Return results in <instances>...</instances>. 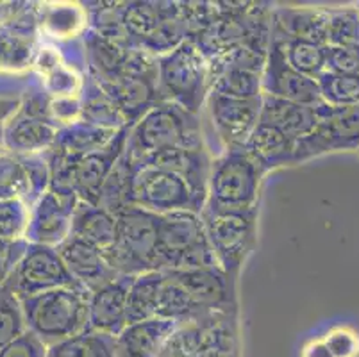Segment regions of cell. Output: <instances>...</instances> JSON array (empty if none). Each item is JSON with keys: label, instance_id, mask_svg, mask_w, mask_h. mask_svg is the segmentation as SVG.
<instances>
[{"label": "cell", "instance_id": "cell-1", "mask_svg": "<svg viewBox=\"0 0 359 357\" xmlns=\"http://www.w3.org/2000/svg\"><path fill=\"white\" fill-rule=\"evenodd\" d=\"M175 149H208L201 114L172 102H158L127 133L126 150L135 161Z\"/></svg>", "mask_w": 359, "mask_h": 357}, {"label": "cell", "instance_id": "cell-2", "mask_svg": "<svg viewBox=\"0 0 359 357\" xmlns=\"http://www.w3.org/2000/svg\"><path fill=\"white\" fill-rule=\"evenodd\" d=\"M158 91L161 102H172L201 114L211 91V65L191 41L158 58Z\"/></svg>", "mask_w": 359, "mask_h": 357}, {"label": "cell", "instance_id": "cell-3", "mask_svg": "<svg viewBox=\"0 0 359 357\" xmlns=\"http://www.w3.org/2000/svg\"><path fill=\"white\" fill-rule=\"evenodd\" d=\"M29 332L50 346L88 327V291L67 286L22 300Z\"/></svg>", "mask_w": 359, "mask_h": 357}, {"label": "cell", "instance_id": "cell-4", "mask_svg": "<svg viewBox=\"0 0 359 357\" xmlns=\"http://www.w3.org/2000/svg\"><path fill=\"white\" fill-rule=\"evenodd\" d=\"M205 238L217 264L229 275L240 277L257 245L259 209H222L204 204L201 211Z\"/></svg>", "mask_w": 359, "mask_h": 357}, {"label": "cell", "instance_id": "cell-5", "mask_svg": "<svg viewBox=\"0 0 359 357\" xmlns=\"http://www.w3.org/2000/svg\"><path fill=\"white\" fill-rule=\"evenodd\" d=\"M159 215L136 206L116 213L115 241L102 250L107 264L118 275H138L156 268Z\"/></svg>", "mask_w": 359, "mask_h": 357}, {"label": "cell", "instance_id": "cell-6", "mask_svg": "<svg viewBox=\"0 0 359 357\" xmlns=\"http://www.w3.org/2000/svg\"><path fill=\"white\" fill-rule=\"evenodd\" d=\"M266 173L247 150L227 149L211 161L205 204L222 209H259V196Z\"/></svg>", "mask_w": 359, "mask_h": 357}, {"label": "cell", "instance_id": "cell-7", "mask_svg": "<svg viewBox=\"0 0 359 357\" xmlns=\"http://www.w3.org/2000/svg\"><path fill=\"white\" fill-rule=\"evenodd\" d=\"M218 267L205 238L201 215L179 211L159 215L156 268L158 270H197Z\"/></svg>", "mask_w": 359, "mask_h": 357}, {"label": "cell", "instance_id": "cell-8", "mask_svg": "<svg viewBox=\"0 0 359 357\" xmlns=\"http://www.w3.org/2000/svg\"><path fill=\"white\" fill-rule=\"evenodd\" d=\"M127 133L129 127L118 130V134L104 149L84 156L70 157L45 152L50 168V186L68 189L75 193L81 202L97 206L107 175L126 149Z\"/></svg>", "mask_w": 359, "mask_h": 357}, {"label": "cell", "instance_id": "cell-9", "mask_svg": "<svg viewBox=\"0 0 359 357\" xmlns=\"http://www.w3.org/2000/svg\"><path fill=\"white\" fill-rule=\"evenodd\" d=\"M50 100L52 97L43 86L25 88L20 107L6 122L0 145L16 156H36L50 150L60 129L52 118Z\"/></svg>", "mask_w": 359, "mask_h": 357}, {"label": "cell", "instance_id": "cell-10", "mask_svg": "<svg viewBox=\"0 0 359 357\" xmlns=\"http://www.w3.org/2000/svg\"><path fill=\"white\" fill-rule=\"evenodd\" d=\"M204 204V198H201L184 177L179 173L136 163L130 206L142 208L154 215H168V213L179 211L201 215Z\"/></svg>", "mask_w": 359, "mask_h": 357}, {"label": "cell", "instance_id": "cell-11", "mask_svg": "<svg viewBox=\"0 0 359 357\" xmlns=\"http://www.w3.org/2000/svg\"><path fill=\"white\" fill-rule=\"evenodd\" d=\"M259 113L261 97L234 98L210 93L201 113L210 126V130H204L205 145L211 137L218 145L217 154L227 149H241L259 123Z\"/></svg>", "mask_w": 359, "mask_h": 357}, {"label": "cell", "instance_id": "cell-12", "mask_svg": "<svg viewBox=\"0 0 359 357\" xmlns=\"http://www.w3.org/2000/svg\"><path fill=\"white\" fill-rule=\"evenodd\" d=\"M20 300L47 293L57 288L79 286L65 267L55 247L27 243L4 281Z\"/></svg>", "mask_w": 359, "mask_h": 357}, {"label": "cell", "instance_id": "cell-13", "mask_svg": "<svg viewBox=\"0 0 359 357\" xmlns=\"http://www.w3.org/2000/svg\"><path fill=\"white\" fill-rule=\"evenodd\" d=\"M79 198L63 188L48 186L47 191L31 206V218L25 241L47 247H60L72 229V216Z\"/></svg>", "mask_w": 359, "mask_h": 357}, {"label": "cell", "instance_id": "cell-14", "mask_svg": "<svg viewBox=\"0 0 359 357\" xmlns=\"http://www.w3.org/2000/svg\"><path fill=\"white\" fill-rule=\"evenodd\" d=\"M190 295L202 314L240 311L238 307V279L220 267L197 270H165Z\"/></svg>", "mask_w": 359, "mask_h": 357}, {"label": "cell", "instance_id": "cell-15", "mask_svg": "<svg viewBox=\"0 0 359 357\" xmlns=\"http://www.w3.org/2000/svg\"><path fill=\"white\" fill-rule=\"evenodd\" d=\"M261 91L269 97L283 98L304 106H316L322 102L318 83L315 79L299 74L286 63L279 45L270 38L266 59L261 72Z\"/></svg>", "mask_w": 359, "mask_h": 357}, {"label": "cell", "instance_id": "cell-16", "mask_svg": "<svg viewBox=\"0 0 359 357\" xmlns=\"http://www.w3.org/2000/svg\"><path fill=\"white\" fill-rule=\"evenodd\" d=\"M135 277L116 275L88 293V330L118 336L127 327V302Z\"/></svg>", "mask_w": 359, "mask_h": 357}, {"label": "cell", "instance_id": "cell-17", "mask_svg": "<svg viewBox=\"0 0 359 357\" xmlns=\"http://www.w3.org/2000/svg\"><path fill=\"white\" fill-rule=\"evenodd\" d=\"M55 248L60 252L61 260L75 283L88 293L118 275L111 270L100 248L86 243L79 238L68 236L67 240Z\"/></svg>", "mask_w": 359, "mask_h": 357}, {"label": "cell", "instance_id": "cell-18", "mask_svg": "<svg viewBox=\"0 0 359 357\" xmlns=\"http://www.w3.org/2000/svg\"><path fill=\"white\" fill-rule=\"evenodd\" d=\"M327 31V9L320 8H277L272 9L270 36L279 39H300L324 45Z\"/></svg>", "mask_w": 359, "mask_h": 357}, {"label": "cell", "instance_id": "cell-19", "mask_svg": "<svg viewBox=\"0 0 359 357\" xmlns=\"http://www.w3.org/2000/svg\"><path fill=\"white\" fill-rule=\"evenodd\" d=\"M179 323L152 318L129 323L115 338V357H159L163 345Z\"/></svg>", "mask_w": 359, "mask_h": 357}, {"label": "cell", "instance_id": "cell-20", "mask_svg": "<svg viewBox=\"0 0 359 357\" xmlns=\"http://www.w3.org/2000/svg\"><path fill=\"white\" fill-rule=\"evenodd\" d=\"M259 123L273 127L297 142L313 133L316 127L315 106H304V104L261 95Z\"/></svg>", "mask_w": 359, "mask_h": 357}, {"label": "cell", "instance_id": "cell-21", "mask_svg": "<svg viewBox=\"0 0 359 357\" xmlns=\"http://www.w3.org/2000/svg\"><path fill=\"white\" fill-rule=\"evenodd\" d=\"M194 357H241L240 311L205 316L204 332Z\"/></svg>", "mask_w": 359, "mask_h": 357}, {"label": "cell", "instance_id": "cell-22", "mask_svg": "<svg viewBox=\"0 0 359 357\" xmlns=\"http://www.w3.org/2000/svg\"><path fill=\"white\" fill-rule=\"evenodd\" d=\"M264 173L283 166H295V140L273 127L257 123L243 147Z\"/></svg>", "mask_w": 359, "mask_h": 357}, {"label": "cell", "instance_id": "cell-23", "mask_svg": "<svg viewBox=\"0 0 359 357\" xmlns=\"http://www.w3.org/2000/svg\"><path fill=\"white\" fill-rule=\"evenodd\" d=\"M70 236L106 250L116 236V215L88 202H77L72 216Z\"/></svg>", "mask_w": 359, "mask_h": 357}, {"label": "cell", "instance_id": "cell-24", "mask_svg": "<svg viewBox=\"0 0 359 357\" xmlns=\"http://www.w3.org/2000/svg\"><path fill=\"white\" fill-rule=\"evenodd\" d=\"M116 134H118V130L102 129V127L91 126L83 120H75V122L61 126L57 129L54 145L47 152L70 157L84 156V154L104 149Z\"/></svg>", "mask_w": 359, "mask_h": 357}, {"label": "cell", "instance_id": "cell-25", "mask_svg": "<svg viewBox=\"0 0 359 357\" xmlns=\"http://www.w3.org/2000/svg\"><path fill=\"white\" fill-rule=\"evenodd\" d=\"M79 120H83V122L111 130H120L129 127L122 111L116 107V104L86 74L83 77V90H81L79 95Z\"/></svg>", "mask_w": 359, "mask_h": 357}, {"label": "cell", "instance_id": "cell-26", "mask_svg": "<svg viewBox=\"0 0 359 357\" xmlns=\"http://www.w3.org/2000/svg\"><path fill=\"white\" fill-rule=\"evenodd\" d=\"M163 279H165L163 270H152L135 277L129 290V302H127V325L158 318Z\"/></svg>", "mask_w": 359, "mask_h": 357}, {"label": "cell", "instance_id": "cell-27", "mask_svg": "<svg viewBox=\"0 0 359 357\" xmlns=\"http://www.w3.org/2000/svg\"><path fill=\"white\" fill-rule=\"evenodd\" d=\"M136 163L130 154L123 149L122 156L115 163L111 173L107 175L102 189H100L99 202L97 206L107 209L109 213L116 215L127 206H130V191H133V181H135Z\"/></svg>", "mask_w": 359, "mask_h": 357}, {"label": "cell", "instance_id": "cell-28", "mask_svg": "<svg viewBox=\"0 0 359 357\" xmlns=\"http://www.w3.org/2000/svg\"><path fill=\"white\" fill-rule=\"evenodd\" d=\"M210 93L234 98H259L261 72L243 67H222L211 70Z\"/></svg>", "mask_w": 359, "mask_h": 357}, {"label": "cell", "instance_id": "cell-29", "mask_svg": "<svg viewBox=\"0 0 359 357\" xmlns=\"http://www.w3.org/2000/svg\"><path fill=\"white\" fill-rule=\"evenodd\" d=\"M270 38L280 47L286 63L299 74L316 81L325 72L327 47L309 43V41H300V39H279L273 38V36H270Z\"/></svg>", "mask_w": 359, "mask_h": 357}, {"label": "cell", "instance_id": "cell-30", "mask_svg": "<svg viewBox=\"0 0 359 357\" xmlns=\"http://www.w3.org/2000/svg\"><path fill=\"white\" fill-rule=\"evenodd\" d=\"M47 357H115V336L86 329L47 346Z\"/></svg>", "mask_w": 359, "mask_h": 357}, {"label": "cell", "instance_id": "cell-31", "mask_svg": "<svg viewBox=\"0 0 359 357\" xmlns=\"http://www.w3.org/2000/svg\"><path fill=\"white\" fill-rule=\"evenodd\" d=\"M29 195L31 184L24 157L0 145V201H24L29 206Z\"/></svg>", "mask_w": 359, "mask_h": 357}, {"label": "cell", "instance_id": "cell-32", "mask_svg": "<svg viewBox=\"0 0 359 357\" xmlns=\"http://www.w3.org/2000/svg\"><path fill=\"white\" fill-rule=\"evenodd\" d=\"M325 43L331 48L359 47V11L358 6L327 9Z\"/></svg>", "mask_w": 359, "mask_h": 357}, {"label": "cell", "instance_id": "cell-33", "mask_svg": "<svg viewBox=\"0 0 359 357\" xmlns=\"http://www.w3.org/2000/svg\"><path fill=\"white\" fill-rule=\"evenodd\" d=\"M86 24V13L77 6H54L38 15V25L52 38H75Z\"/></svg>", "mask_w": 359, "mask_h": 357}, {"label": "cell", "instance_id": "cell-34", "mask_svg": "<svg viewBox=\"0 0 359 357\" xmlns=\"http://www.w3.org/2000/svg\"><path fill=\"white\" fill-rule=\"evenodd\" d=\"M320 97L329 106H359V74L327 72L316 79Z\"/></svg>", "mask_w": 359, "mask_h": 357}, {"label": "cell", "instance_id": "cell-35", "mask_svg": "<svg viewBox=\"0 0 359 357\" xmlns=\"http://www.w3.org/2000/svg\"><path fill=\"white\" fill-rule=\"evenodd\" d=\"M27 330L22 300L6 286L0 284V349H4Z\"/></svg>", "mask_w": 359, "mask_h": 357}, {"label": "cell", "instance_id": "cell-36", "mask_svg": "<svg viewBox=\"0 0 359 357\" xmlns=\"http://www.w3.org/2000/svg\"><path fill=\"white\" fill-rule=\"evenodd\" d=\"M31 218V208L24 201H0V241L20 243L25 241Z\"/></svg>", "mask_w": 359, "mask_h": 357}, {"label": "cell", "instance_id": "cell-37", "mask_svg": "<svg viewBox=\"0 0 359 357\" xmlns=\"http://www.w3.org/2000/svg\"><path fill=\"white\" fill-rule=\"evenodd\" d=\"M22 157H24V165L29 175V184H31L29 206H32L50 186V168H48V161L45 154Z\"/></svg>", "mask_w": 359, "mask_h": 357}, {"label": "cell", "instance_id": "cell-38", "mask_svg": "<svg viewBox=\"0 0 359 357\" xmlns=\"http://www.w3.org/2000/svg\"><path fill=\"white\" fill-rule=\"evenodd\" d=\"M322 339L332 357H359V334L351 327H336Z\"/></svg>", "mask_w": 359, "mask_h": 357}, {"label": "cell", "instance_id": "cell-39", "mask_svg": "<svg viewBox=\"0 0 359 357\" xmlns=\"http://www.w3.org/2000/svg\"><path fill=\"white\" fill-rule=\"evenodd\" d=\"M0 357H47V345L25 330L20 338L0 349Z\"/></svg>", "mask_w": 359, "mask_h": 357}, {"label": "cell", "instance_id": "cell-40", "mask_svg": "<svg viewBox=\"0 0 359 357\" xmlns=\"http://www.w3.org/2000/svg\"><path fill=\"white\" fill-rule=\"evenodd\" d=\"M325 70L336 72V74H359V47H327V67H325Z\"/></svg>", "mask_w": 359, "mask_h": 357}, {"label": "cell", "instance_id": "cell-41", "mask_svg": "<svg viewBox=\"0 0 359 357\" xmlns=\"http://www.w3.org/2000/svg\"><path fill=\"white\" fill-rule=\"evenodd\" d=\"M25 8L27 4L20 2H0V32L11 27Z\"/></svg>", "mask_w": 359, "mask_h": 357}, {"label": "cell", "instance_id": "cell-42", "mask_svg": "<svg viewBox=\"0 0 359 357\" xmlns=\"http://www.w3.org/2000/svg\"><path fill=\"white\" fill-rule=\"evenodd\" d=\"M20 98L22 95H0V136H2L6 122L20 107Z\"/></svg>", "mask_w": 359, "mask_h": 357}, {"label": "cell", "instance_id": "cell-43", "mask_svg": "<svg viewBox=\"0 0 359 357\" xmlns=\"http://www.w3.org/2000/svg\"><path fill=\"white\" fill-rule=\"evenodd\" d=\"M302 357H332L324 339H313L302 350Z\"/></svg>", "mask_w": 359, "mask_h": 357}, {"label": "cell", "instance_id": "cell-44", "mask_svg": "<svg viewBox=\"0 0 359 357\" xmlns=\"http://www.w3.org/2000/svg\"><path fill=\"white\" fill-rule=\"evenodd\" d=\"M358 11H359V4H358Z\"/></svg>", "mask_w": 359, "mask_h": 357}, {"label": "cell", "instance_id": "cell-45", "mask_svg": "<svg viewBox=\"0 0 359 357\" xmlns=\"http://www.w3.org/2000/svg\"><path fill=\"white\" fill-rule=\"evenodd\" d=\"M358 152H359V149H358Z\"/></svg>", "mask_w": 359, "mask_h": 357}]
</instances>
